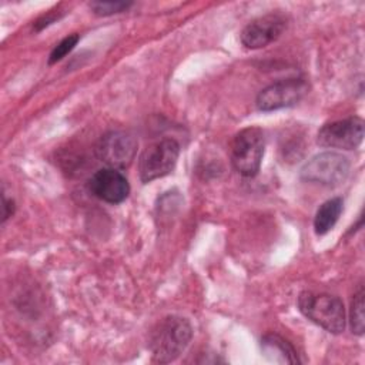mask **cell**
<instances>
[{"label":"cell","instance_id":"5","mask_svg":"<svg viewBox=\"0 0 365 365\" xmlns=\"http://www.w3.org/2000/svg\"><path fill=\"white\" fill-rule=\"evenodd\" d=\"M180 144L174 138H161L148 145L138 161L140 178L143 182L165 177L170 174L178 160Z\"/></svg>","mask_w":365,"mask_h":365},{"label":"cell","instance_id":"2","mask_svg":"<svg viewBox=\"0 0 365 365\" xmlns=\"http://www.w3.org/2000/svg\"><path fill=\"white\" fill-rule=\"evenodd\" d=\"M298 308L308 319L331 334H339L345 328V308L335 295L304 291L298 297Z\"/></svg>","mask_w":365,"mask_h":365},{"label":"cell","instance_id":"3","mask_svg":"<svg viewBox=\"0 0 365 365\" xmlns=\"http://www.w3.org/2000/svg\"><path fill=\"white\" fill-rule=\"evenodd\" d=\"M264 133L258 127H247L235 134L231 145L232 167L244 177L258 174L264 157Z\"/></svg>","mask_w":365,"mask_h":365},{"label":"cell","instance_id":"17","mask_svg":"<svg viewBox=\"0 0 365 365\" xmlns=\"http://www.w3.org/2000/svg\"><path fill=\"white\" fill-rule=\"evenodd\" d=\"M14 212V201L13 200H7L4 197V205H3V222L10 218Z\"/></svg>","mask_w":365,"mask_h":365},{"label":"cell","instance_id":"9","mask_svg":"<svg viewBox=\"0 0 365 365\" xmlns=\"http://www.w3.org/2000/svg\"><path fill=\"white\" fill-rule=\"evenodd\" d=\"M287 29V19L279 13H269L250 21L241 31V43L251 50L274 43Z\"/></svg>","mask_w":365,"mask_h":365},{"label":"cell","instance_id":"12","mask_svg":"<svg viewBox=\"0 0 365 365\" xmlns=\"http://www.w3.org/2000/svg\"><path fill=\"white\" fill-rule=\"evenodd\" d=\"M344 208V200L341 197L331 198L325 201L315 214L314 218V228L318 235H324L328 231L334 228L336 221L339 220V215Z\"/></svg>","mask_w":365,"mask_h":365},{"label":"cell","instance_id":"6","mask_svg":"<svg viewBox=\"0 0 365 365\" xmlns=\"http://www.w3.org/2000/svg\"><path fill=\"white\" fill-rule=\"evenodd\" d=\"M138 143L130 133L110 131L104 134L96 145L98 160L110 168H127L137 153Z\"/></svg>","mask_w":365,"mask_h":365},{"label":"cell","instance_id":"7","mask_svg":"<svg viewBox=\"0 0 365 365\" xmlns=\"http://www.w3.org/2000/svg\"><path fill=\"white\" fill-rule=\"evenodd\" d=\"M308 91V84L302 78L278 80L262 88L255 100L259 111H274L297 104Z\"/></svg>","mask_w":365,"mask_h":365},{"label":"cell","instance_id":"13","mask_svg":"<svg viewBox=\"0 0 365 365\" xmlns=\"http://www.w3.org/2000/svg\"><path fill=\"white\" fill-rule=\"evenodd\" d=\"M364 287L361 285L358 291L354 294V298L351 301V311H349V319H351V328L352 332L356 335L364 334Z\"/></svg>","mask_w":365,"mask_h":365},{"label":"cell","instance_id":"15","mask_svg":"<svg viewBox=\"0 0 365 365\" xmlns=\"http://www.w3.org/2000/svg\"><path fill=\"white\" fill-rule=\"evenodd\" d=\"M78 38H80L78 34H70V36L64 37L58 44H56V47L50 53L48 64H54V63L60 61L63 57H66L74 48Z\"/></svg>","mask_w":365,"mask_h":365},{"label":"cell","instance_id":"4","mask_svg":"<svg viewBox=\"0 0 365 365\" xmlns=\"http://www.w3.org/2000/svg\"><path fill=\"white\" fill-rule=\"evenodd\" d=\"M349 170L351 163L345 155L334 151H325L308 160L302 165L299 177L307 182L336 187L348 178Z\"/></svg>","mask_w":365,"mask_h":365},{"label":"cell","instance_id":"16","mask_svg":"<svg viewBox=\"0 0 365 365\" xmlns=\"http://www.w3.org/2000/svg\"><path fill=\"white\" fill-rule=\"evenodd\" d=\"M58 19V16H56L53 11L51 13H48L47 16H43L41 19H38L36 23H34V27H36V30L37 31H40V30H43L46 26H48V24H51L54 20H57Z\"/></svg>","mask_w":365,"mask_h":365},{"label":"cell","instance_id":"8","mask_svg":"<svg viewBox=\"0 0 365 365\" xmlns=\"http://www.w3.org/2000/svg\"><path fill=\"white\" fill-rule=\"evenodd\" d=\"M364 140V120L359 117H348L324 124L318 134L317 143L321 147L354 150Z\"/></svg>","mask_w":365,"mask_h":365},{"label":"cell","instance_id":"11","mask_svg":"<svg viewBox=\"0 0 365 365\" xmlns=\"http://www.w3.org/2000/svg\"><path fill=\"white\" fill-rule=\"evenodd\" d=\"M262 352L274 362H285V364H299V358L294 346L277 334L265 335L261 341Z\"/></svg>","mask_w":365,"mask_h":365},{"label":"cell","instance_id":"1","mask_svg":"<svg viewBox=\"0 0 365 365\" xmlns=\"http://www.w3.org/2000/svg\"><path fill=\"white\" fill-rule=\"evenodd\" d=\"M192 338L190 321L180 315L161 318L150 332L148 348L155 362L168 364L175 361L188 346Z\"/></svg>","mask_w":365,"mask_h":365},{"label":"cell","instance_id":"10","mask_svg":"<svg viewBox=\"0 0 365 365\" xmlns=\"http://www.w3.org/2000/svg\"><path fill=\"white\" fill-rule=\"evenodd\" d=\"M90 192L108 204H120L130 194V184L125 175L115 168H101L88 180Z\"/></svg>","mask_w":365,"mask_h":365},{"label":"cell","instance_id":"14","mask_svg":"<svg viewBox=\"0 0 365 365\" xmlns=\"http://www.w3.org/2000/svg\"><path fill=\"white\" fill-rule=\"evenodd\" d=\"M90 9L97 16H111L121 13L133 6L130 1H91Z\"/></svg>","mask_w":365,"mask_h":365}]
</instances>
